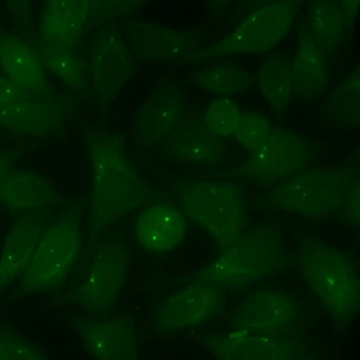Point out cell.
<instances>
[{"instance_id": "obj_1", "label": "cell", "mask_w": 360, "mask_h": 360, "mask_svg": "<svg viewBox=\"0 0 360 360\" xmlns=\"http://www.w3.org/2000/svg\"><path fill=\"white\" fill-rule=\"evenodd\" d=\"M84 143L91 165V193L81 266L115 222L161 197L132 164L120 132L90 129Z\"/></svg>"}, {"instance_id": "obj_2", "label": "cell", "mask_w": 360, "mask_h": 360, "mask_svg": "<svg viewBox=\"0 0 360 360\" xmlns=\"http://www.w3.org/2000/svg\"><path fill=\"white\" fill-rule=\"evenodd\" d=\"M287 262L285 234L278 224L246 229L237 240L202 269L178 276L176 285L205 281L224 290H239L278 275Z\"/></svg>"}, {"instance_id": "obj_3", "label": "cell", "mask_w": 360, "mask_h": 360, "mask_svg": "<svg viewBox=\"0 0 360 360\" xmlns=\"http://www.w3.org/2000/svg\"><path fill=\"white\" fill-rule=\"evenodd\" d=\"M299 270L341 332L359 315L360 281L349 256L319 237L305 234L297 254Z\"/></svg>"}, {"instance_id": "obj_4", "label": "cell", "mask_w": 360, "mask_h": 360, "mask_svg": "<svg viewBox=\"0 0 360 360\" xmlns=\"http://www.w3.org/2000/svg\"><path fill=\"white\" fill-rule=\"evenodd\" d=\"M167 181L184 213L212 236L220 252L245 231V193L237 181L173 178H167Z\"/></svg>"}, {"instance_id": "obj_5", "label": "cell", "mask_w": 360, "mask_h": 360, "mask_svg": "<svg viewBox=\"0 0 360 360\" xmlns=\"http://www.w3.org/2000/svg\"><path fill=\"white\" fill-rule=\"evenodd\" d=\"M86 205V200L75 202L52 220L10 299L53 291L65 283L82 256V219Z\"/></svg>"}, {"instance_id": "obj_6", "label": "cell", "mask_w": 360, "mask_h": 360, "mask_svg": "<svg viewBox=\"0 0 360 360\" xmlns=\"http://www.w3.org/2000/svg\"><path fill=\"white\" fill-rule=\"evenodd\" d=\"M358 174V169L353 167L307 168L261 193L254 205L269 212L322 220L336 213Z\"/></svg>"}, {"instance_id": "obj_7", "label": "cell", "mask_w": 360, "mask_h": 360, "mask_svg": "<svg viewBox=\"0 0 360 360\" xmlns=\"http://www.w3.org/2000/svg\"><path fill=\"white\" fill-rule=\"evenodd\" d=\"M131 251L123 232L108 231L84 266V275L64 300L88 315L106 316L112 311L127 283Z\"/></svg>"}, {"instance_id": "obj_8", "label": "cell", "mask_w": 360, "mask_h": 360, "mask_svg": "<svg viewBox=\"0 0 360 360\" xmlns=\"http://www.w3.org/2000/svg\"><path fill=\"white\" fill-rule=\"evenodd\" d=\"M300 1H278L251 13L232 33L213 45L203 47L180 64L209 62L237 54L266 52L291 32Z\"/></svg>"}, {"instance_id": "obj_9", "label": "cell", "mask_w": 360, "mask_h": 360, "mask_svg": "<svg viewBox=\"0 0 360 360\" xmlns=\"http://www.w3.org/2000/svg\"><path fill=\"white\" fill-rule=\"evenodd\" d=\"M315 160V149L307 139L286 129L273 127L240 166L220 176L244 178L263 186L276 185L310 167Z\"/></svg>"}, {"instance_id": "obj_10", "label": "cell", "mask_w": 360, "mask_h": 360, "mask_svg": "<svg viewBox=\"0 0 360 360\" xmlns=\"http://www.w3.org/2000/svg\"><path fill=\"white\" fill-rule=\"evenodd\" d=\"M234 332L266 336L300 335L305 324L302 304L280 288H262L243 299L229 316Z\"/></svg>"}, {"instance_id": "obj_11", "label": "cell", "mask_w": 360, "mask_h": 360, "mask_svg": "<svg viewBox=\"0 0 360 360\" xmlns=\"http://www.w3.org/2000/svg\"><path fill=\"white\" fill-rule=\"evenodd\" d=\"M196 340L222 360L315 359L312 349L300 335L266 336L252 333L200 334Z\"/></svg>"}, {"instance_id": "obj_12", "label": "cell", "mask_w": 360, "mask_h": 360, "mask_svg": "<svg viewBox=\"0 0 360 360\" xmlns=\"http://www.w3.org/2000/svg\"><path fill=\"white\" fill-rule=\"evenodd\" d=\"M222 307L224 291L220 287L205 281L185 283L156 307L149 330L156 335H168L198 327L217 316Z\"/></svg>"}, {"instance_id": "obj_13", "label": "cell", "mask_w": 360, "mask_h": 360, "mask_svg": "<svg viewBox=\"0 0 360 360\" xmlns=\"http://www.w3.org/2000/svg\"><path fill=\"white\" fill-rule=\"evenodd\" d=\"M134 69L131 49L118 30L113 27L100 30L93 42L91 76L95 101L103 115L132 77Z\"/></svg>"}, {"instance_id": "obj_14", "label": "cell", "mask_w": 360, "mask_h": 360, "mask_svg": "<svg viewBox=\"0 0 360 360\" xmlns=\"http://www.w3.org/2000/svg\"><path fill=\"white\" fill-rule=\"evenodd\" d=\"M70 324L88 356L98 360H137L135 319L129 314L71 317Z\"/></svg>"}, {"instance_id": "obj_15", "label": "cell", "mask_w": 360, "mask_h": 360, "mask_svg": "<svg viewBox=\"0 0 360 360\" xmlns=\"http://www.w3.org/2000/svg\"><path fill=\"white\" fill-rule=\"evenodd\" d=\"M186 101L176 83L162 82L153 90L136 113L132 136L139 150L164 142L185 118Z\"/></svg>"}, {"instance_id": "obj_16", "label": "cell", "mask_w": 360, "mask_h": 360, "mask_svg": "<svg viewBox=\"0 0 360 360\" xmlns=\"http://www.w3.org/2000/svg\"><path fill=\"white\" fill-rule=\"evenodd\" d=\"M129 49L139 59L178 63L203 49L196 34L158 22L130 21L123 25Z\"/></svg>"}, {"instance_id": "obj_17", "label": "cell", "mask_w": 360, "mask_h": 360, "mask_svg": "<svg viewBox=\"0 0 360 360\" xmlns=\"http://www.w3.org/2000/svg\"><path fill=\"white\" fill-rule=\"evenodd\" d=\"M72 111V103L66 98H33L0 107V125L8 131L28 137H62Z\"/></svg>"}, {"instance_id": "obj_18", "label": "cell", "mask_w": 360, "mask_h": 360, "mask_svg": "<svg viewBox=\"0 0 360 360\" xmlns=\"http://www.w3.org/2000/svg\"><path fill=\"white\" fill-rule=\"evenodd\" d=\"M51 222L49 209H37L17 215L3 245L0 261L1 295L25 275Z\"/></svg>"}, {"instance_id": "obj_19", "label": "cell", "mask_w": 360, "mask_h": 360, "mask_svg": "<svg viewBox=\"0 0 360 360\" xmlns=\"http://www.w3.org/2000/svg\"><path fill=\"white\" fill-rule=\"evenodd\" d=\"M227 152L224 139L209 130L203 115L185 117L161 147L164 159L188 166H217Z\"/></svg>"}, {"instance_id": "obj_20", "label": "cell", "mask_w": 360, "mask_h": 360, "mask_svg": "<svg viewBox=\"0 0 360 360\" xmlns=\"http://www.w3.org/2000/svg\"><path fill=\"white\" fill-rule=\"evenodd\" d=\"M0 64L11 81L37 98H58L46 68L35 49L20 34L3 28L0 37Z\"/></svg>"}, {"instance_id": "obj_21", "label": "cell", "mask_w": 360, "mask_h": 360, "mask_svg": "<svg viewBox=\"0 0 360 360\" xmlns=\"http://www.w3.org/2000/svg\"><path fill=\"white\" fill-rule=\"evenodd\" d=\"M185 234L184 214L171 202H150L136 217V239L143 249L154 254H166L176 250L184 240Z\"/></svg>"}, {"instance_id": "obj_22", "label": "cell", "mask_w": 360, "mask_h": 360, "mask_svg": "<svg viewBox=\"0 0 360 360\" xmlns=\"http://www.w3.org/2000/svg\"><path fill=\"white\" fill-rule=\"evenodd\" d=\"M0 201L11 213L51 209L65 203L53 183L41 173L15 169L0 176Z\"/></svg>"}, {"instance_id": "obj_23", "label": "cell", "mask_w": 360, "mask_h": 360, "mask_svg": "<svg viewBox=\"0 0 360 360\" xmlns=\"http://www.w3.org/2000/svg\"><path fill=\"white\" fill-rule=\"evenodd\" d=\"M90 0H47L37 22L39 35L74 49L86 29Z\"/></svg>"}, {"instance_id": "obj_24", "label": "cell", "mask_w": 360, "mask_h": 360, "mask_svg": "<svg viewBox=\"0 0 360 360\" xmlns=\"http://www.w3.org/2000/svg\"><path fill=\"white\" fill-rule=\"evenodd\" d=\"M293 98L312 101L321 98L328 84L327 59L316 46L307 28L300 29L295 57L292 60Z\"/></svg>"}, {"instance_id": "obj_25", "label": "cell", "mask_w": 360, "mask_h": 360, "mask_svg": "<svg viewBox=\"0 0 360 360\" xmlns=\"http://www.w3.org/2000/svg\"><path fill=\"white\" fill-rule=\"evenodd\" d=\"M41 59L46 69L60 78L70 89L78 94H86L90 83L84 63L72 49L49 41L40 35H21Z\"/></svg>"}, {"instance_id": "obj_26", "label": "cell", "mask_w": 360, "mask_h": 360, "mask_svg": "<svg viewBox=\"0 0 360 360\" xmlns=\"http://www.w3.org/2000/svg\"><path fill=\"white\" fill-rule=\"evenodd\" d=\"M257 86L278 118H283L293 100L292 60L285 53L266 58L259 68Z\"/></svg>"}, {"instance_id": "obj_27", "label": "cell", "mask_w": 360, "mask_h": 360, "mask_svg": "<svg viewBox=\"0 0 360 360\" xmlns=\"http://www.w3.org/2000/svg\"><path fill=\"white\" fill-rule=\"evenodd\" d=\"M307 30L326 59L335 57L345 39L344 22L338 1H310Z\"/></svg>"}, {"instance_id": "obj_28", "label": "cell", "mask_w": 360, "mask_h": 360, "mask_svg": "<svg viewBox=\"0 0 360 360\" xmlns=\"http://www.w3.org/2000/svg\"><path fill=\"white\" fill-rule=\"evenodd\" d=\"M190 81L198 89L217 95L242 94L254 84V76L234 63H217L195 71Z\"/></svg>"}, {"instance_id": "obj_29", "label": "cell", "mask_w": 360, "mask_h": 360, "mask_svg": "<svg viewBox=\"0 0 360 360\" xmlns=\"http://www.w3.org/2000/svg\"><path fill=\"white\" fill-rule=\"evenodd\" d=\"M327 115L335 125L356 129L360 123V66L329 94Z\"/></svg>"}, {"instance_id": "obj_30", "label": "cell", "mask_w": 360, "mask_h": 360, "mask_svg": "<svg viewBox=\"0 0 360 360\" xmlns=\"http://www.w3.org/2000/svg\"><path fill=\"white\" fill-rule=\"evenodd\" d=\"M203 117L209 130L219 137L225 139L234 135L242 112L233 100L217 98L209 103Z\"/></svg>"}, {"instance_id": "obj_31", "label": "cell", "mask_w": 360, "mask_h": 360, "mask_svg": "<svg viewBox=\"0 0 360 360\" xmlns=\"http://www.w3.org/2000/svg\"><path fill=\"white\" fill-rule=\"evenodd\" d=\"M144 4V1L139 0H90L86 28L91 30L118 17L136 13L143 8Z\"/></svg>"}, {"instance_id": "obj_32", "label": "cell", "mask_w": 360, "mask_h": 360, "mask_svg": "<svg viewBox=\"0 0 360 360\" xmlns=\"http://www.w3.org/2000/svg\"><path fill=\"white\" fill-rule=\"evenodd\" d=\"M45 353L8 326L0 328V360H45Z\"/></svg>"}, {"instance_id": "obj_33", "label": "cell", "mask_w": 360, "mask_h": 360, "mask_svg": "<svg viewBox=\"0 0 360 360\" xmlns=\"http://www.w3.org/2000/svg\"><path fill=\"white\" fill-rule=\"evenodd\" d=\"M271 129V123L266 115L257 112H249L242 115L239 119L234 136L238 143L251 152L262 143Z\"/></svg>"}, {"instance_id": "obj_34", "label": "cell", "mask_w": 360, "mask_h": 360, "mask_svg": "<svg viewBox=\"0 0 360 360\" xmlns=\"http://www.w3.org/2000/svg\"><path fill=\"white\" fill-rule=\"evenodd\" d=\"M339 217L352 227L358 229L360 225V176L353 179L345 193L344 198L336 210Z\"/></svg>"}, {"instance_id": "obj_35", "label": "cell", "mask_w": 360, "mask_h": 360, "mask_svg": "<svg viewBox=\"0 0 360 360\" xmlns=\"http://www.w3.org/2000/svg\"><path fill=\"white\" fill-rule=\"evenodd\" d=\"M10 15L13 17V25L22 30V35H25L34 27V13L28 0H6Z\"/></svg>"}, {"instance_id": "obj_36", "label": "cell", "mask_w": 360, "mask_h": 360, "mask_svg": "<svg viewBox=\"0 0 360 360\" xmlns=\"http://www.w3.org/2000/svg\"><path fill=\"white\" fill-rule=\"evenodd\" d=\"M33 98L37 96L10 78L5 76L0 77V107L11 106Z\"/></svg>"}, {"instance_id": "obj_37", "label": "cell", "mask_w": 360, "mask_h": 360, "mask_svg": "<svg viewBox=\"0 0 360 360\" xmlns=\"http://www.w3.org/2000/svg\"><path fill=\"white\" fill-rule=\"evenodd\" d=\"M339 4L342 22H344L345 37H349L356 25L358 10H359V0H342L338 1Z\"/></svg>"}, {"instance_id": "obj_38", "label": "cell", "mask_w": 360, "mask_h": 360, "mask_svg": "<svg viewBox=\"0 0 360 360\" xmlns=\"http://www.w3.org/2000/svg\"><path fill=\"white\" fill-rule=\"evenodd\" d=\"M25 152V148H13L8 150H3L0 156V176L13 171L17 160L20 159Z\"/></svg>"}]
</instances>
